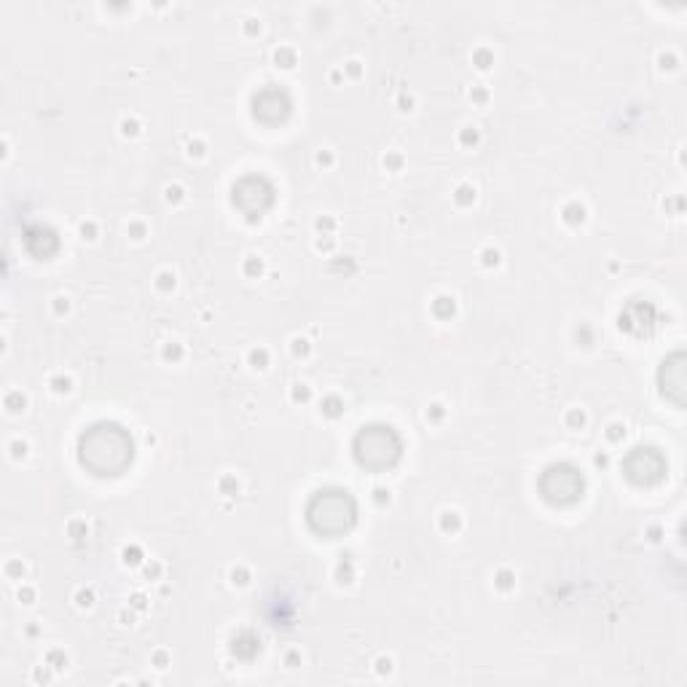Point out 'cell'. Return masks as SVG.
<instances>
[{
    "label": "cell",
    "mask_w": 687,
    "mask_h": 687,
    "mask_svg": "<svg viewBox=\"0 0 687 687\" xmlns=\"http://www.w3.org/2000/svg\"><path fill=\"white\" fill-rule=\"evenodd\" d=\"M132 460V440L119 425H94L81 438V462L97 475H119Z\"/></svg>",
    "instance_id": "cell-1"
},
{
    "label": "cell",
    "mask_w": 687,
    "mask_h": 687,
    "mask_svg": "<svg viewBox=\"0 0 687 687\" xmlns=\"http://www.w3.org/2000/svg\"><path fill=\"white\" fill-rule=\"evenodd\" d=\"M543 491L550 502H572L583 491V478L572 467H550L543 475Z\"/></svg>",
    "instance_id": "cell-4"
},
{
    "label": "cell",
    "mask_w": 687,
    "mask_h": 687,
    "mask_svg": "<svg viewBox=\"0 0 687 687\" xmlns=\"http://www.w3.org/2000/svg\"><path fill=\"white\" fill-rule=\"evenodd\" d=\"M355 449L357 460H360L363 465L381 470L398 460V454H401V440H398V436L390 427H368V430H363L360 436H357Z\"/></svg>",
    "instance_id": "cell-3"
},
{
    "label": "cell",
    "mask_w": 687,
    "mask_h": 687,
    "mask_svg": "<svg viewBox=\"0 0 687 687\" xmlns=\"http://www.w3.org/2000/svg\"><path fill=\"white\" fill-rule=\"evenodd\" d=\"M352 521H355V502L350 500L346 491H320L309 505V524L320 534H339L350 530Z\"/></svg>",
    "instance_id": "cell-2"
},
{
    "label": "cell",
    "mask_w": 687,
    "mask_h": 687,
    "mask_svg": "<svg viewBox=\"0 0 687 687\" xmlns=\"http://www.w3.org/2000/svg\"><path fill=\"white\" fill-rule=\"evenodd\" d=\"M626 470L633 481H639V484H653V481L663 475V460L653 449H637L626 460Z\"/></svg>",
    "instance_id": "cell-5"
}]
</instances>
